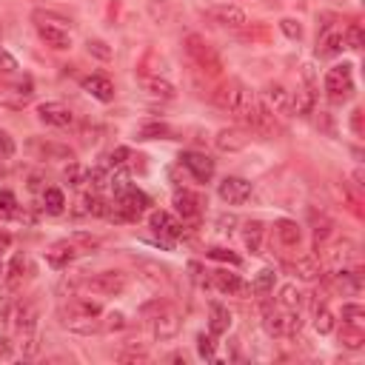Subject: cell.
Returning <instances> with one entry per match:
<instances>
[{
	"label": "cell",
	"instance_id": "6da1fadb",
	"mask_svg": "<svg viewBox=\"0 0 365 365\" xmlns=\"http://www.w3.org/2000/svg\"><path fill=\"white\" fill-rule=\"evenodd\" d=\"M149 325H152V334H155V340L166 342V340H174V337L180 334V325H183V320H180V311H177L174 306L157 303V306H155V314L149 317Z\"/></svg>",
	"mask_w": 365,
	"mask_h": 365
},
{
	"label": "cell",
	"instance_id": "7a4b0ae2",
	"mask_svg": "<svg viewBox=\"0 0 365 365\" xmlns=\"http://www.w3.org/2000/svg\"><path fill=\"white\" fill-rule=\"evenodd\" d=\"M145 208H149V197H145L140 189L128 186L126 191H120L114 197V211L112 217H117V220H137V217L145 214Z\"/></svg>",
	"mask_w": 365,
	"mask_h": 365
},
{
	"label": "cell",
	"instance_id": "3957f363",
	"mask_svg": "<svg viewBox=\"0 0 365 365\" xmlns=\"http://www.w3.org/2000/svg\"><path fill=\"white\" fill-rule=\"evenodd\" d=\"M126 285H128V277L123 271H100V274H92L83 280V288H89L92 294H100V297L123 294Z\"/></svg>",
	"mask_w": 365,
	"mask_h": 365
},
{
	"label": "cell",
	"instance_id": "277c9868",
	"mask_svg": "<svg viewBox=\"0 0 365 365\" xmlns=\"http://www.w3.org/2000/svg\"><path fill=\"white\" fill-rule=\"evenodd\" d=\"M186 52H189V57H191L203 71H205V68H208V71H220V68H223V66H220V57H217V52H214L200 35H189V37H186Z\"/></svg>",
	"mask_w": 365,
	"mask_h": 365
},
{
	"label": "cell",
	"instance_id": "5b68a950",
	"mask_svg": "<svg viewBox=\"0 0 365 365\" xmlns=\"http://www.w3.org/2000/svg\"><path fill=\"white\" fill-rule=\"evenodd\" d=\"M35 92H32V83L23 80V83H12V80H0V106L4 109H26L32 103Z\"/></svg>",
	"mask_w": 365,
	"mask_h": 365
},
{
	"label": "cell",
	"instance_id": "8992f818",
	"mask_svg": "<svg viewBox=\"0 0 365 365\" xmlns=\"http://www.w3.org/2000/svg\"><path fill=\"white\" fill-rule=\"evenodd\" d=\"M325 92H328L331 97H348V95L354 92V71H351L348 63L328 68V75H325Z\"/></svg>",
	"mask_w": 365,
	"mask_h": 365
},
{
	"label": "cell",
	"instance_id": "52a82bcc",
	"mask_svg": "<svg viewBox=\"0 0 365 365\" xmlns=\"http://www.w3.org/2000/svg\"><path fill=\"white\" fill-rule=\"evenodd\" d=\"M323 249V254H325V260H328V265L331 268H348L351 263H354V257H357V246L351 243V240H328L325 246H320Z\"/></svg>",
	"mask_w": 365,
	"mask_h": 365
},
{
	"label": "cell",
	"instance_id": "ba28073f",
	"mask_svg": "<svg viewBox=\"0 0 365 365\" xmlns=\"http://www.w3.org/2000/svg\"><path fill=\"white\" fill-rule=\"evenodd\" d=\"M180 166L189 169L197 183H208L214 177V160L208 155H203V152H183L180 155Z\"/></svg>",
	"mask_w": 365,
	"mask_h": 365
},
{
	"label": "cell",
	"instance_id": "9c48e42d",
	"mask_svg": "<svg viewBox=\"0 0 365 365\" xmlns=\"http://www.w3.org/2000/svg\"><path fill=\"white\" fill-rule=\"evenodd\" d=\"M208 18L214 23H220L223 29H243L249 23L246 12L240 6H234V4H217V6H211L208 9Z\"/></svg>",
	"mask_w": 365,
	"mask_h": 365
},
{
	"label": "cell",
	"instance_id": "30bf717a",
	"mask_svg": "<svg viewBox=\"0 0 365 365\" xmlns=\"http://www.w3.org/2000/svg\"><path fill=\"white\" fill-rule=\"evenodd\" d=\"M217 194H220L223 203L229 205H243L251 197V183L243 177H226L220 186H217Z\"/></svg>",
	"mask_w": 365,
	"mask_h": 365
},
{
	"label": "cell",
	"instance_id": "8fae6325",
	"mask_svg": "<svg viewBox=\"0 0 365 365\" xmlns=\"http://www.w3.org/2000/svg\"><path fill=\"white\" fill-rule=\"evenodd\" d=\"M149 223H152L155 234H160V237H166V240H177V237H183V223L177 220L174 214H169V211H152Z\"/></svg>",
	"mask_w": 365,
	"mask_h": 365
},
{
	"label": "cell",
	"instance_id": "7c38bea8",
	"mask_svg": "<svg viewBox=\"0 0 365 365\" xmlns=\"http://www.w3.org/2000/svg\"><path fill=\"white\" fill-rule=\"evenodd\" d=\"M37 117H40V123L54 126V128H66V126H71V120H75L71 109L63 106V103H43V106H37Z\"/></svg>",
	"mask_w": 365,
	"mask_h": 365
},
{
	"label": "cell",
	"instance_id": "4fadbf2b",
	"mask_svg": "<svg viewBox=\"0 0 365 365\" xmlns=\"http://www.w3.org/2000/svg\"><path fill=\"white\" fill-rule=\"evenodd\" d=\"M263 97H265V103H268L265 109L271 114H291V92L282 83H268Z\"/></svg>",
	"mask_w": 365,
	"mask_h": 365
},
{
	"label": "cell",
	"instance_id": "5bb4252c",
	"mask_svg": "<svg viewBox=\"0 0 365 365\" xmlns=\"http://www.w3.org/2000/svg\"><path fill=\"white\" fill-rule=\"evenodd\" d=\"M214 145L220 152H240V149H246L249 145V131L246 128H240V126H234V128H223L220 134L214 137Z\"/></svg>",
	"mask_w": 365,
	"mask_h": 365
},
{
	"label": "cell",
	"instance_id": "9a60e30c",
	"mask_svg": "<svg viewBox=\"0 0 365 365\" xmlns=\"http://www.w3.org/2000/svg\"><path fill=\"white\" fill-rule=\"evenodd\" d=\"M37 35L46 46L63 52V49H71V35L63 29V26H52V23H37Z\"/></svg>",
	"mask_w": 365,
	"mask_h": 365
},
{
	"label": "cell",
	"instance_id": "2e32d148",
	"mask_svg": "<svg viewBox=\"0 0 365 365\" xmlns=\"http://www.w3.org/2000/svg\"><path fill=\"white\" fill-rule=\"evenodd\" d=\"M232 328V311L223 303H208V331L214 337H223Z\"/></svg>",
	"mask_w": 365,
	"mask_h": 365
},
{
	"label": "cell",
	"instance_id": "e0dca14e",
	"mask_svg": "<svg viewBox=\"0 0 365 365\" xmlns=\"http://www.w3.org/2000/svg\"><path fill=\"white\" fill-rule=\"evenodd\" d=\"M83 92H89L95 100L100 103H112L114 100V83L103 75H92V78H83Z\"/></svg>",
	"mask_w": 365,
	"mask_h": 365
},
{
	"label": "cell",
	"instance_id": "ac0fdd59",
	"mask_svg": "<svg viewBox=\"0 0 365 365\" xmlns=\"http://www.w3.org/2000/svg\"><path fill=\"white\" fill-rule=\"evenodd\" d=\"M274 234H277V240H280L282 246H288V249H297V246L303 243V232H300V226H297L294 220H277V223H274Z\"/></svg>",
	"mask_w": 365,
	"mask_h": 365
},
{
	"label": "cell",
	"instance_id": "d6986e66",
	"mask_svg": "<svg viewBox=\"0 0 365 365\" xmlns=\"http://www.w3.org/2000/svg\"><path fill=\"white\" fill-rule=\"evenodd\" d=\"M314 106H317V92H314L311 83H306V86L297 92V97H291V112L300 114V117H309V114L314 112Z\"/></svg>",
	"mask_w": 365,
	"mask_h": 365
},
{
	"label": "cell",
	"instance_id": "ffe728a7",
	"mask_svg": "<svg viewBox=\"0 0 365 365\" xmlns=\"http://www.w3.org/2000/svg\"><path fill=\"white\" fill-rule=\"evenodd\" d=\"M288 268L294 271L300 280H306V282H314V280L320 277V263H317V257H311V254H300L294 263H288Z\"/></svg>",
	"mask_w": 365,
	"mask_h": 365
},
{
	"label": "cell",
	"instance_id": "44dd1931",
	"mask_svg": "<svg viewBox=\"0 0 365 365\" xmlns=\"http://www.w3.org/2000/svg\"><path fill=\"white\" fill-rule=\"evenodd\" d=\"M60 323H63V328L75 331V334H83V337L103 331V323L95 320V317H60Z\"/></svg>",
	"mask_w": 365,
	"mask_h": 365
},
{
	"label": "cell",
	"instance_id": "7402d4cb",
	"mask_svg": "<svg viewBox=\"0 0 365 365\" xmlns=\"http://www.w3.org/2000/svg\"><path fill=\"white\" fill-rule=\"evenodd\" d=\"M174 205L183 214V220H197V217H200V197L186 191V189L174 194Z\"/></svg>",
	"mask_w": 365,
	"mask_h": 365
},
{
	"label": "cell",
	"instance_id": "603a6c76",
	"mask_svg": "<svg viewBox=\"0 0 365 365\" xmlns=\"http://www.w3.org/2000/svg\"><path fill=\"white\" fill-rule=\"evenodd\" d=\"M342 49H345L342 32H323L320 40H317V54L320 57H337Z\"/></svg>",
	"mask_w": 365,
	"mask_h": 365
},
{
	"label": "cell",
	"instance_id": "cb8c5ba5",
	"mask_svg": "<svg viewBox=\"0 0 365 365\" xmlns=\"http://www.w3.org/2000/svg\"><path fill=\"white\" fill-rule=\"evenodd\" d=\"M143 83V89H145V95H152V97H157V100H174V86L169 83V80H163V78H143L140 80Z\"/></svg>",
	"mask_w": 365,
	"mask_h": 365
},
{
	"label": "cell",
	"instance_id": "d4e9b609",
	"mask_svg": "<svg viewBox=\"0 0 365 365\" xmlns=\"http://www.w3.org/2000/svg\"><path fill=\"white\" fill-rule=\"evenodd\" d=\"M100 306L92 300H68V306L60 309V317H97Z\"/></svg>",
	"mask_w": 365,
	"mask_h": 365
},
{
	"label": "cell",
	"instance_id": "484cf974",
	"mask_svg": "<svg viewBox=\"0 0 365 365\" xmlns=\"http://www.w3.org/2000/svg\"><path fill=\"white\" fill-rule=\"evenodd\" d=\"M15 325H18L20 334H35V328H37V309L32 303H20V309L15 314Z\"/></svg>",
	"mask_w": 365,
	"mask_h": 365
},
{
	"label": "cell",
	"instance_id": "4316f807",
	"mask_svg": "<svg viewBox=\"0 0 365 365\" xmlns=\"http://www.w3.org/2000/svg\"><path fill=\"white\" fill-rule=\"evenodd\" d=\"M214 285H217V291H223V294H240V291H246V282L229 271H214Z\"/></svg>",
	"mask_w": 365,
	"mask_h": 365
},
{
	"label": "cell",
	"instance_id": "83f0119b",
	"mask_svg": "<svg viewBox=\"0 0 365 365\" xmlns=\"http://www.w3.org/2000/svg\"><path fill=\"white\" fill-rule=\"evenodd\" d=\"M46 257H49V263H52L54 268H63L68 260H75V257H78V249L66 240V243H57V246H54V249H52Z\"/></svg>",
	"mask_w": 365,
	"mask_h": 365
},
{
	"label": "cell",
	"instance_id": "f1b7e54d",
	"mask_svg": "<svg viewBox=\"0 0 365 365\" xmlns=\"http://www.w3.org/2000/svg\"><path fill=\"white\" fill-rule=\"evenodd\" d=\"M300 306H303V294L294 288V285H282L280 288V309H285V311H300Z\"/></svg>",
	"mask_w": 365,
	"mask_h": 365
},
{
	"label": "cell",
	"instance_id": "f546056e",
	"mask_svg": "<svg viewBox=\"0 0 365 365\" xmlns=\"http://www.w3.org/2000/svg\"><path fill=\"white\" fill-rule=\"evenodd\" d=\"M263 223L260 220H254V223H246V234H243V240H246V246H249V251L251 254H260V249H263Z\"/></svg>",
	"mask_w": 365,
	"mask_h": 365
},
{
	"label": "cell",
	"instance_id": "4dcf8cb0",
	"mask_svg": "<svg viewBox=\"0 0 365 365\" xmlns=\"http://www.w3.org/2000/svg\"><path fill=\"white\" fill-rule=\"evenodd\" d=\"M43 208L46 214H63L66 208V197L60 189H43Z\"/></svg>",
	"mask_w": 365,
	"mask_h": 365
},
{
	"label": "cell",
	"instance_id": "1f68e13d",
	"mask_svg": "<svg viewBox=\"0 0 365 365\" xmlns=\"http://www.w3.org/2000/svg\"><path fill=\"white\" fill-rule=\"evenodd\" d=\"M274 271L271 268H263L257 277H254V282H251V291H254V294H260V297H268L271 294V291H274Z\"/></svg>",
	"mask_w": 365,
	"mask_h": 365
},
{
	"label": "cell",
	"instance_id": "d6a6232c",
	"mask_svg": "<svg viewBox=\"0 0 365 365\" xmlns=\"http://www.w3.org/2000/svg\"><path fill=\"white\" fill-rule=\"evenodd\" d=\"M314 328L320 334H331L334 331V314H331L328 306H317L314 309Z\"/></svg>",
	"mask_w": 365,
	"mask_h": 365
},
{
	"label": "cell",
	"instance_id": "836d02e7",
	"mask_svg": "<svg viewBox=\"0 0 365 365\" xmlns=\"http://www.w3.org/2000/svg\"><path fill=\"white\" fill-rule=\"evenodd\" d=\"M340 340H342L345 348H359V345L365 342V331H362V325H348V323H345Z\"/></svg>",
	"mask_w": 365,
	"mask_h": 365
},
{
	"label": "cell",
	"instance_id": "e575fe53",
	"mask_svg": "<svg viewBox=\"0 0 365 365\" xmlns=\"http://www.w3.org/2000/svg\"><path fill=\"white\" fill-rule=\"evenodd\" d=\"M18 217V197L12 191H0V220Z\"/></svg>",
	"mask_w": 365,
	"mask_h": 365
},
{
	"label": "cell",
	"instance_id": "d590c367",
	"mask_svg": "<svg viewBox=\"0 0 365 365\" xmlns=\"http://www.w3.org/2000/svg\"><path fill=\"white\" fill-rule=\"evenodd\" d=\"M43 157H49V160H75V152L68 149V145H57V143H46L43 145Z\"/></svg>",
	"mask_w": 365,
	"mask_h": 365
},
{
	"label": "cell",
	"instance_id": "8d00e7d4",
	"mask_svg": "<svg viewBox=\"0 0 365 365\" xmlns=\"http://www.w3.org/2000/svg\"><path fill=\"white\" fill-rule=\"evenodd\" d=\"M23 268H26V260H23V257H15V260L9 263V268H6V271H9V277H6V285H9V288H18V285L23 282Z\"/></svg>",
	"mask_w": 365,
	"mask_h": 365
},
{
	"label": "cell",
	"instance_id": "74e56055",
	"mask_svg": "<svg viewBox=\"0 0 365 365\" xmlns=\"http://www.w3.org/2000/svg\"><path fill=\"white\" fill-rule=\"evenodd\" d=\"M172 134V128L166 126V123H149V126H143L140 128V137L143 140H155V137H169Z\"/></svg>",
	"mask_w": 365,
	"mask_h": 365
},
{
	"label": "cell",
	"instance_id": "f35d334b",
	"mask_svg": "<svg viewBox=\"0 0 365 365\" xmlns=\"http://www.w3.org/2000/svg\"><path fill=\"white\" fill-rule=\"evenodd\" d=\"M342 320H345L348 325H362V320H365V311H362V306H357V303H348V306H342Z\"/></svg>",
	"mask_w": 365,
	"mask_h": 365
},
{
	"label": "cell",
	"instance_id": "ab89813d",
	"mask_svg": "<svg viewBox=\"0 0 365 365\" xmlns=\"http://www.w3.org/2000/svg\"><path fill=\"white\" fill-rule=\"evenodd\" d=\"M280 29H282V35L291 37V40H303V26H300L294 18H282V20H280Z\"/></svg>",
	"mask_w": 365,
	"mask_h": 365
},
{
	"label": "cell",
	"instance_id": "60d3db41",
	"mask_svg": "<svg viewBox=\"0 0 365 365\" xmlns=\"http://www.w3.org/2000/svg\"><path fill=\"white\" fill-rule=\"evenodd\" d=\"M342 40H345V46L348 49H362V40H365V35H362V26H348V32H342Z\"/></svg>",
	"mask_w": 365,
	"mask_h": 365
},
{
	"label": "cell",
	"instance_id": "b9f144b4",
	"mask_svg": "<svg viewBox=\"0 0 365 365\" xmlns=\"http://www.w3.org/2000/svg\"><path fill=\"white\" fill-rule=\"evenodd\" d=\"M208 257H211V260H220V263H229V265H240V263H243V260H240L234 251H229V249H211Z\"/></svg>",
	"mask_w": 365,
	"mask_h": 365
},
{
	"label": "cell",
	"instance_id": "7bdbcfd3",
	"mask_svg": "<svg viewBox=\"0 0 365 365\" xmlns=\"http://www.w3.org/2000/svg\"><path fill=\"white\" fill-rule=\"evenodd\" d=\"M197 354L203 357V359H211L214 357V334H200L197 337Z\"/></svg>",
	"mask_w": 365,
	"mask_h": 365
},
{
	"label": "cell",
	"instance_id": "ee69618b",
	"mask_svg": "<svg viewBox=\"0 0 365 365\" xmlns=\"http://www.w3.org/2000/svg\"><path fill=\"white\" fill-rule=\"evenodd\" d=\"M89 54H95L97 60H112V49L103 43V40H89Z\"/></svg>",
	"mask_w": 365,
	"mask_h": 365
},
{
	"label": "cell",
	"instance_id": "f6af8a7d",
	"mask_svg": "<svg viewBox=\"0 0 365 365\" xmlns=\"http://www.w3.org/2000/svg\"><path fill=\"white\" fill-rule=\"evenodd\" d=\"M128 157H131V152L126 149V145H120V149H114V152L109 155V166H112V169H123Z\"/></svg>",
	"mask_w": 365,
	"mask_h": 365
},
{
	"label": "cell",
	"instance_id": "bcb514c9",
	"mask_svg": "<svg viewBox=\"0 0 365 365\" xmlns=\"http://www.w3.org/2000/svg\"><path fill=\"white\" fill-rule=\"evenodd\" d=\"M0 71H4V75H12V71H18V60L0 46Z\"/></svg>",
	"mask_w": 365,
	"mask_h": 365
},
{
	"label": "cell",
	"instance_id": "7dc6e473",
	"mask_svg": "<svg viewBox=\"0 0 365 365\" xmlns=\"http://www.w3.org/2000/svg\"><path fill=\"white\" fill-rule=\"evenodd\" d=\"M15 155V140L9 131L0 128V157H12Z\"/></svg>",
	"mask_w": 365,
	"mask_h": 365
},
{
	"label": "cell",
	"instance_id": "c3c4849f",
	"mask_svg": "<svg viewBox=\"0 0 365 365\" xmlns=\"http://www.w3.org/2000/svg\"><path fill=\"white\" fill-rule=\"evenodd\" d=\"M86 180H89V183H92V186H95V189H97V191H100V189H106V186H109V174H106V172H103V169H92V172H89V174H86Z\"/></svg>",
	"mask_w": 365,
	"mask_h": 365
},
{
	"label": "cell",
	"instance_id": "681fc988",
	"mask_svg": "<svg viewBox=\"0 0 365 365\" xmlns=\"http://www.w3.org/2000/svg\"><path fill=\"white\" fill-rule=\"evenodd\" d=\"M126 325V317L120 314V311H112L109 317H106V323H103V331H120Z\"/></svg>",
	"mask_w": 365,
	"mask_h": 365
},
{
	"label": "cell",
	"instance_id": "f907efd6",
	"mask_svg": "<svg viewBox=\"0 0 365 365\" xmlns=\"http://www.w3.org/2000/svg\"><path fill=\"white\" fill-rule=\"evenodd\" d=\"M120 359L123 362H137V359H149V357H145V351H123Z\"/></svg>",
	"mask_w": 365,
	"mask_h": 365
},
{
	"label": "cell",
	"instance_id": "816d5d0a",
	"mask_svg": "<svg viewBox=\"0 0 365 365\" xmlns=\"http://www.w3.org/2000/svg\"><path fill=\"white\" fill-rule=\"evenodd\" d=\"M12 354V342L9 340H0V357H9Z\"/></svg>",
	"mask_w": 365,
	"mask_h": 365
},
{
	"label": "cell",
	"instance_id": "f5cc1de1",
	"mask_svg": "<svg viewBox=\"0 0 365 365\" xmlns=\"http://www.w3.org/2000/svg\"><path fill=\"white\" fill-rule=\"evenodd\" d=\"M359 120H362V112L357 109V112H354V120H351V123H354V131H357V134L362 131V123H359Z\"/></svg>",
	"mask_w": 365,
	"mask_h": 365
},
{
	"label": "cell",
	"instance_id": "db71d44e",
	"mask_svg": "<svg viewBox=\"0 0 365 365\" xmlns=\"http://www.w3.org/2000/svg\"><path fill=\"white\" fill-rule=\"evenodd\" d=\"M12 246V237L9 234H0V251H6Z\"/></svg>",
	"mask_w": 365,
	"mask_h": 365
}]
</instances>
